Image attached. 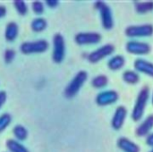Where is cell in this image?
<instances>
[{"label": "cell", "mask_w": 153, "mask_h": 152, "mask_svg": "<svg viewBox=\"0 0 153 152\" xmlns=\"http://www.w3.org/2000/svg\"><path fill=\"white\" fill-rule=\"evenodd\" d=\"M135 10L139 13H146L153 10L152 1L147 2H137L135 3Z\"/></svg>", "instance_id": "44dd1931"}, {"label": "cell", "mask_w": 153, "mask_h": 152, "mask_svg": "<svg viewBox=\"0 0 153 152\" xmlns=\"http://www.w3.org/2000/svg\"><path fill=\"white\" fill-rule=\"evenodd\" d=\"M117 147L124 152H140V147L131 140L121 137L117 141Z\"/></svg>", "instance_id": "5bb4252c"}, {"label": "cell", "mask_w": 153, "mask_h": 152, "mask_svg": "<svg viewBox=\"0 0 153 152\" xmlns=\"http://www.w3.org/2000/svg\"><path fill=\"white\" fill-rule=\"evenodd\" d=\"M5 146L9 152H30L24 145L13 139L7 140L5 142Z\"/></svg>", "instance_id": "e0dca14e"}, {"label": "cell", "mask_w": 153, "mask_h": 152, "mask_svg": "<svg viewBox=\"0 0 153 152\" xmlns=\"http://www.w3.org/2000/svg\"><path fill=\"white\" fill-rule=\"evenodd\" d=\"M126 35L129 38H142L150 37L153 34V25H131L126 29Z\"/></svg>", "instance_id": "8992f818"}, {"label": "cell", "mask_w": 153, "mask_h": 152, "mask_svg": "<svg viewBox=\"0 0 153 152\" xmlns=\"http://www.w3.org/2000/svg\"><path fill=\"white\" fill-rule=\"evenodd\" d=\"M149 152H153V149H152V151H149Z\"/></svg>", "instance_id": "1f68e13d"}, {"label": "cell", "mask_w": 153, "mask_h": 152, "mask_svg": "<svg viewBox=\"0 0 153 152\" xmlns=\"http://www.w3.org/2000/svg\"><path fill=\"white\" fill-rule=\"evenodd\" d=\"M12 116L8 113H4L0 116V133H3L11 124Z\"/></svg>", "instance_id": "cb8c5ba5"}, {"label": "cell", "mask_w": 153, "mask_h": 152, "mask_svg": "<svg viewBox=\"0 0 153 152\" xmlns=\"http://www.w3.org/2000/svg\"><path fill=\"white\" fill-rule=\"evenodd\" d=\"M118 93L116 90H106L99 93L96 97V103L100 106H108L118 100Z\"/></svg>", "instance_id": "30bf717a"}, {"label": "cell", "mask_w": 153, "mask_h": 152, "mask_svg": "<svg viewBox=\"0 0 153 152\" xmlns=\"http://www.w3.org/2000/svg\"><path fill=\"white\" fill-rule=\"evenodd\" d=\"M150 98V89L149 87H143L137 96V99L134 106L132 111V119L134 122H138L141 120L144 115L145 108L147 107V103Z\"/></svg>", "instance_id": "6da1fadb"}, {"label": "cell", "mask_w": 153, "mask_h": 152, "mask_svg": "<svg viewBox=\"0 0 153 152\" xmlns=\"http://www.w3.org/2000/svg\"><path fill=\"white\" fill-rule=\"evenodd\" d=\"M126 51L134 55H147L151 52V46L146 42L129 41L126 43Z\"/></svg>", "instance_id": "9c48e42d"}, {"label": "cell", "mask_w": 153, "mask_h": 152, "mask_svg": "<svg viewBox=\"0 0 153 152\" xmlns=\"http://www.w3.org/2000/svg\"><path fill=\"white\" fill-rule=\"evenodd\" d=\"M13 134L16 141L23 142L28 138V130L21 125H17L13 129Z\"/></svg>", "instance_id": "ac0fdd59"}, {"label": "cell", "mask_w": 153, "mask_h": 152, "mask_svg": "<svg viewBox=\"0 0 153 152\" xmlns=\"http://www.w3.org/2000/svg\"><path fill=\"white\" fill-rule=\"evenodd\" d=\"M15 57V51L13 50V49H6L4 51V62L9 64L11 63Z\"/></svg>", "instance_id": "484cf974"}, {"label": "cell", "mask_w": 153, "mask_h": 152, "mask_svg": "<svg viewBox=\"0 0 153 152\" xmlns=\"http://www.w3.org/2000/svg\"><path fill=\"white\" fill-rule=\"evenodd\" d=\"M126 116H127V109L123 106L118 107L116 109L115 114L112 117V122H111L112 127L117 131L120 130L125 124Z\"/></svg>", "instance_id": "8fae6325"}, {"label": "cell", "mask_w": 153, "mask_h": 152, "mask_svg": "<svg viewBox=\"0 0 153 152\" xmlns=\"http://www.w3.org/2000/svg\"><path fill=\"white\" fill-rule=\"evenodd\" d=\"M123 80L128 84H136L140 81V76L136 72L128 70L123 73Z\"/></svg>", "instance_id": "d6986e66"}, {"label": "cell", "mask_w": 153, "mask_h": 152, "mask_svg": "<svg viewBox=\"0 0 153 152\" xmlns=\"http://www.w3.org/2000/svg\"><path fill=\"white\" fill-rule=\"evenodd\" d=\"M153 128V115H150L146 119L136 128L135 133L138 137H144L150 133Z\"/></svg>", "instance_id": "4fadbf2b"}, {"label": "cell", "mask_w": 153, "mask_h": 152, "mask_svg": "<svg viewBox=\"0 0 153 152\" xmlns=\"http://www.w3.org/2000/svg\"><path fill=\"white\" fill-rule=\"evenodd\" d=\"M101 35L97 32H80L75 35L74 40L78 45H92L101 40Z\"/></svg>", "instance_id": "ba28073f"}, {"label": "cell", "mask_w": 153, "mask_h": 152, "mask_svg": "<svg viewBox=\"0 0 153 152\" xmlns=\"http://www.w3.org/2000/svg\"><path fill=\"white\" fill-rule=\"evenodd\" d=\"M6 14V8L4 5H0V18H3Z\"/></svg>", "instance_id": "f546056e"}, {"label": "cell", "mask_w": 153, "mask_h": 152, "mask_svg": "<svg viewBox=\"0 0 153 152\" xmlns=\"http://www.w3.org/2000/svg\"><path fill=\"white\" fill-rule=\"evenodd\" d=\"M6 99H7L6 92L4 91V90H1V91H0V109L2 108V107H3L4 104L5 103Z\"/></svg>", "instance_id": "4316f807"}, {"label": "cell", "mask_w": 153, "mask_h": 152, "mask_svg": "<svg viewBox=\"0 0 153 152\" xmlns=\"http://www.w3.org/2000/svg\"><path fill=\"white\" fill-rule=\"evenodd\" d=\"M152 105H153V94H152Z\"/></svg>", "instance_id": "4dcf8cb0"}, {"label": "cell", "mask_w": 153, "mask_h": 152, "mask_svg": "<svg viewBox=\"0 0 153 152\" xmlns=\"http://www.w3.org/2000/svg\"><path fill=\"white\" fill-rule=\"evenodd\" d=\"M65 55V42L64 37L60 33H56L53 37V61L56 64L61 63Z\"/></svg>", "instance_id": "5b68a950"}, {"label": "cell", "mask_w": 153, "mask_h": 152, "mask_svg": "<svg viewBox=\"0 0 153 152\" xmlns=\"http://www.w3.org/2000/svg\"><path fill=\"white\" fill-rule=\"evenodd\" d=\"M13 6L15 7L17 13L20 15H25L28 13V7L26 3L23 0H14L13 2Z\"/></svg>", "instance_id": "603a6c76"}, {"label": "cell", "mask_w": 153, "mask_h": 152, "mask_svg": "<svg viewBox=\"0 0 153 152\" xmlns=\"http://www.w3.org/2000/svg\"><path fill=\"white\" fill-rule=\"evenodd\" d=\"M88 73L85 71H80L73 78V80L69 82L65 90V96L67 99L74 98L83 86L85 82L87 81Z\"/></svg>", "instance_id": "7a4b0ae2"}, {"label": "cell", "mask_w": 153, "mask_h": 152, "mask_svg": "<svg viewBox=\"0 0 153 152\" xmlns=\"http://www.w3.org/2000/svg\"><path fill=\"white\" fill-rule=\"evenodd\" d=\"M95 7L100 11L102 27L105 30H111L114 26V20L110 7L102 1H97L95 3Z\"/></svg>", "instance_id": "277c9868"}, {"label": "cell", "mask_w": 153, "mask_h": 152, "mask_svg": "<svg viewBox=\"0 0 153 152\" xmlns=\"http://www.w3.org/2000/svg\"><path fill=\"white\" fill-rule=\"evenodd\" d=\"M31 8H32V11L35 14H41L43 12H44V4L42 2L40 1H33L32 4H31Z\"/></svg>", "instance_id": "d4e9b609"}, {"label": "cell", "mask_w": 153, "mask_h": 152, "mask_svg": "<svg viewBox=\"0 0 153 152\" xmlns=\"http://www.w3.org/2000/svg\"><path fill=\"white\" fill-rule=\"evenodd\" d=\"M48 48V42L45 39L36 41H26L20 46V50L24 55L44 53Z\"/></svg>", "instance_id": "3957f363"}, {"label": "cell", "mask_w": 153, "mask_h": 152, "mask_svg": "<svg viewBox=\"0 0 153 152\" xmlns=\"http://www.w3.org/2000/svg\"><path fill=\"white\" fill-rule=\"evenodd\" d=\"M146 144L150 147H153V133H149L146 137Z\"/></svg>", "instance_id": "f1b7e54d"}, {"label": "cell", "mask_w": 153, "mask_h": 152, "mask_svg": "<svg viewBox=\"0 0 153 152\" xmlns=\"http://www.w3.org/2000/svg\"><path fill=\"white\" fill-rule=\"evenodd\" d=\"M134 66L136 71L153 77V63L142 58H138L134 61Z\"/></svg>", "instance_id": "7c38bea8"}, {"label": "cell", "mask_w": 153, "mask_h": 152, "mask_svg": "<svg viewBox=\"0 0 153 152\" xmlns=\"http://www.w3.org/2000/svg\"><path fill=\"white\" fill-rule=\"evenodd\" d=\"M108 82V79L106 75L100 74L96 77H94L91 81V85L96 89H101L105 86H107Z\"/></svg>", "instance_id": "7402d4cb"}, {"label": "cell", "mask_w": 153, "mask_h": 152, "mask_svg": "<svg viewBox=\"0 0 153 152\" xmlns=\"http://www.w3.org/2000/svg\"><path fill=\"white\" fill-rule=\"evenodd\" d=\"M30 28L34 32H41L47 28V21L41 17H38L31 22Z\"/></svg>", "instance_id": "ffe728a7"}, {"label": "cell", "mask_w": 153, "mask_h": 152, "mask_svg": "<svg viewBox=\"0 0 153 152\" xmlns=\"http://www.w3.org/2000/svg\"><path fill=\"white\" fill-rule=\"evenodd\" d=\"M19 33V27L18 24L14 22H10L7 23L4 30V39L8 42L14 41L15 39L17 38Z\"/></svg>", "instance_id": "9a60e30c"}, {"label": "cell", "mask_w": 153, "mask_h": 152, "mask_svg": "<svg viewBox=\"0 0 153 152\" xmlns=\"http://www.w3.org/2000/svg\"><path fill=\"white\" fill-rule=\"evenodd\" d=\"M115 51V47L112 44H106L98 49L92 51L88 56V60L91 64H96L102 60L103 58L107 57L108 56L111 55Z\"/></svg>", "instance_id": "52a82bcc"}, {"label": "cell", "mask_w": 153, "mask_h": 152, "mask_svg": "<svg viewBox=\"0 0 153 152\" xmlns=\"http://www.w3.org/2000/svg\"><path fill=\"white\" fill-rule=\"evenodd\" d=\"M126 65V59L123 56L117 55L113 56L108 62V67L112 71H117L122 69Z\"/></svg>", "instance_id": "2e32d148"}, {"label": "cell", "mask_w": 153, "mask_h": 152, "mask_svg": "<svg viewBox=\"0 0 153 152\" xmlns=\"http://www.w3.org/2000/svg\"><path fill=\"white\" fill-rule=\"evenodd\" d=\"M46 4L50 8H55L59 4V1L58 0H47Z\"/></svg>", "instance_id": "83f0119b"}]
</instances>
